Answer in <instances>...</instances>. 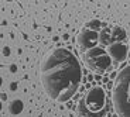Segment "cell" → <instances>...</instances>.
Instances as JSON below:
<instances>
[{
    "mask_svg": "<svg viewBox=\"0 0 130 117\" xmlns=\"http://www.w3.org/2000/svg\"><path fill=\"white\" fill-rule=\"evenodd\" d=\"M84 61L88 65V68L96 73H105L112 66L110 58L107 56L105 48L102 47H95L86 51L84 54Z\"/></svg>",
    "mask_w": 130,
    "mask_h": 117,
    "instance_id": "obj_4",
    "label": "cell"
},
{
    "mask_svg": "<svg viewBox=\"0 0 130 117\" xmlns=\"http://www.w3.org/2000/svg\"><path fill=\"white\" fill-rule=\"evenodd\" d=\"M2 109H3V104H2V102H0V111H2Z\"/></svg>",
    "mask_w": 130,
    "mask_h": 117,
    "instance_id": "obj_17",
    "label": "cell"
},
{
    "mask_svg": "<svg viewBox=\"0 0 130 117\" xmlns=\"http://www.w3.org/2000/svg\"><path fill=\"white\" fill-rule=\"evenodd\" d=\"M62 38H64V40H68L69 35H68V34H64V35H62Z\"/></svg>",
    "mask_w": 130,
    "mask_h": 117,
    "instance_id": "obj_15",
    "label": "cell"
},
{
    "mask_svg": "<svg viewBox=\"0 0 130 117\" xmlns=\"http://www.w3.org/2000/svg\"><path fill=\"white\" fill-rule=\"evenodd\" d=\"M110 34H112V41L113 42H123L127 38L126 30L122 28V27H113L110 30Z\"/></svg>",
    "mask_w": 130,
    "mask_h": 117,
    "instance_id": "obj_9",
    "label": "cell"
},
{
    "mask_svg": "<svg viewBox=\"0 0 130 117\" xmlns=\"http://www.w3.org/2000/svg\"><path fill=\"white\" fill-rule=\"evenodd\" d=\"M10 90H11V92H16L17 90V82H11V83H10Z\"/></svg>",
    "mask_w": 130,
    "mask_h": 117,
    "instance_id": "obj_13",
    "label": "cell"
},
{
    "mask_svg": "<svg viewBox=\"0 0 130 117\" xmlns=\"http://www.w3.org/2000/svg\"><path fill=\"white\" fill-rule=\"evenodd\" d=\"M84 27H86V28L89 30H93V31H96V33H99L103 27H106V24L102 23V21H99V20H91V21H88V23L85 24Z\"/></svg>",
    "mask_w": 130,
    "mask_h": 117,
    "instance_id": "obj_10",
    "label": "cell"
},
{
    "mask_svg": "<svg viewBox=\"0 0 130 117\" xmlns=\"http://www.w3.org/2000/svg\"><path fill=\"white\" fill-rule=\"evenodd\" d=\"M0 68H2V65H0Z\"/></svg>",
    "mask_w": 130,
    "mask_h": 117,
    "instance_id": "obj_19",
    "label": "cell"
},
{
    "mask_svg": "<svg viewBox=\"0 0 130 117\" xmlns=\"http://www.w3.org/2000/svg\"><path fill=\"white\" fill-rule=\"evenodd\" d=\"M129 76L130 68L129 65L123 66L122 71L117 73L113 83L112 90V102H113L115 110L119 117H130L129 110Z\"/></svg>",
    "mask_w": 130,
    "mask_h": 117,
    "instance_id": "obj_3",
    "label": "cell"
},
{
    "mask_svg": "<svg viewBox=\"0 0 130 117\" xmlns=\"http://www.w3.org/2000/svg\"><path fill=\"white\" fill-rule=\"evenodd\" d=\"M106 54L110 58V61H115V64L124 62L129 55V47L126 42H112L106 47Z\"/></svg>",
    "mask_w": 130,
    "mask_h": 117,
    "instance_id": "obj_6",
    "label": "cell"
},
{
    "mask_svg": "<svg viewBox=\"0 0 130 117\" xmlns=\"http://www.w3.org/2000/svg\"><path fill=\"white\" fill-rule=\"evenodd\" d=\"M106 109V92L102 86H92L76 106L81 117H103Z\"/></svg>",
    "mask_w": 130,
    "mask_h": 117,
    "instance_id": "obj_2",
    "label": "cell"
},
{
    "mask_svg": "<svg viewBox=\"0 0 130 117\" xmlns=\"http://www.w3.org/2000/svg\"><path fill=\"white\" fill-rule=\"evenodd\" d=\"M10 54H11V49H10V47H9V45H4L3 49H2V55H3L4 58H9Z\"/></svg>",
    "mask_w": 130,
    "mask_h": 117,
    "instance_id": "obj_11",
    "label": "cell"
},
{
    "mask_svg": "<svg viewBox=\"0 0 130 117\" xmlns=\"http://www.w3.org/2000/svg\"><path fill=\"white\" fill-rule=\"evenodd\" d=\"M112 34H110V28L109 27H103V28L98 33V44H101L103 47H107L109 44H112Z\"/></svg>",
    "mask_w": 130,
    "mask_h": 117,
    "instance_id": "obj_7",
    "label": "cell"
},
{
    "mask_svg": "<svg viewBox=\"0 0 130 117\" xmlns=\"http://www.w3.org/2000/svg\"><path fill=\"white\" fill-rule=\"evenodd\" d=\"M38 117H42V116H38Z\"/></svg>",
    "mask_w": 130,
    "mask_h": 117,
    "instance_id": "obj_18",
    "label": "cell"
},
{
    "mask_svg": "<svg viewBox=\"0 0 130 117\" xmlns=\"http://www.w3.org/2000/svg\"><path fill=\"white\" fill-rule=\"evenodd\" d=\"M24 110V103L21 99H13L9 103V113L11 116H19L20 113H23Z\"/></svg>",
    "mask_w": 130,
    "mask_h": 117,
    "instance_id": "obj_8",
    "label": "cell"
},
{
    "mask_svg": "<svg viewBox=\"0 0 130 117\" xmlns=\"http://www.w3.org/2000/svg\"><path fill=\"white\" fill-rule=\"evenodd\" d=\"M76 45L82 54L98 47V33L93 30L86 28V27H82L76 35Z\"/></svg>",
    "mask_w": 130,
    "mask_h": 117,
    "instance_id": "obj_5",
    "label": "cell"
},
{
    "mask_svg": "<svg viewBox=\"0 0 130 117\" xmlns=\"http://www.w3.org/2000/svg\"><path fill=\"white\" fill-rule=\"evenodd\" d=\"M40 79L42 89L52 100L59 103L68 102L81 85V64L69 49L54 48L42 58Z\"/></svg>",
    "mask_w": 130,
    "mask_h": 117,
    "instance_id": "obj_1",
    "label": "cell"
},
{
    "mask_svg": "<svg viewBox=\"0 0 130 117\" xmlns=\"http://www.w3.org/2000/svg\"><path fill=\"white\" fill-rule=\"evenodd\" d=\"M2 100H7V94L6 93H2V94H0V102H2Z\"/></svg>",
    "mask_w": 130,
    "mask_h": 117,
    "instance_id": "obj_14",
    "label": "cell"
},
{
    "mask_svg": "<svg viewBox=\"0 0 130 117\" xmlns=\"http://www.w3.org/2000/svg\"><path fill=\"white\" fill-rule=\"evenodd\" d=\"M2 86H3V78L0 76V88H2Z\"/></svg>",
    "mask_w": 130,
    "mask_h": 117,
    "instance_id": "obj_16",
    "label": "cell"
},
{
    "mask_svg": "<svg viewBox=\"0 0 130 117\" xmlns=\"http://www.w3.org/2000/svg\"><path fill=\"white\" fill-rule=\"evenodd\" d=\"M9 68H10V72H11V73H16L17 72V65L16 64H10Z\"/></svg>",
    "mask_w": 130,
    "mask_h": 117,
    "instance_id": "obj_12",
    "label": "cell"
}]
</instances>
